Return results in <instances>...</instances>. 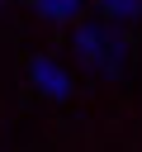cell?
<instances>
[{
  "mask_svg": "<svg viewBox=\"0 0 142 152\" xmlns=\"http://www.w3.org/2000/svg\"><path fill=\"white\" fill-rule=\"evenodd\" d=\"M76 52H80L90 66H99V71H118V66H123V43H118L114 33H104V28H95V24H80Z\"/></svg>",
  "mask_w": 142,
  "mask_h": 152,
  "instance_id": "6da1fadb",
  "label": "cell"
},
{
  "mask_svg": "<svg viewBox=\"0 0 142 152\" xmlns=\"http://www.w3.org/2000/svg\"><path fill=\"white\" fill-rule=\"evenodd\" d=\"M43 14H52V19H76L80 14V0H33Z\"/></svg>",
  "mask_w": 142,
  "mask_h": 152,
  "instance_id": "3957f363",
  "label": "cell"
},
{
  "mask_svg": "<svg viewBox=\"0 0 142 152\" xmlns=\"http://www.w3.org/2000/svg\"><path fill=\"white\" fill-rule=\"evenodd\" d=\"M33 81H38V90H47L52 100H66V95H71V81H66V71H62L57 62H43V57H38V62H33Z\"/></svg>",
  "mask_w": 142,
  "mask_h": 152,
  "instance_id": "7a4b0ae2",
  "label": "cell"
},
{
  "mask_svg": "<svg viewBox=\"0 0 142 152\" xmlns=\"http://www.w3.org/2000/svg\"><path fill=\"white\" fill-rule=\"evenodd\" d=\"M109 19H137L142 14V0H99Z\"/></svg>",
  "mask_w": 142,
  "mask_h": 152,
  "instance_id": "277c9868",
  "label": "cell"
}]
</instances>
